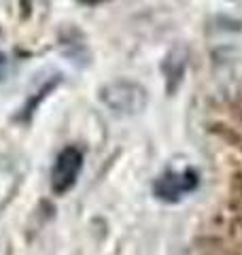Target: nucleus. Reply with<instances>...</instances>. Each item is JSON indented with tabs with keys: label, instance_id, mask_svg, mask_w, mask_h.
<instances>
[{
	"label": "nucleus",
	"instance_id": "f257e3e1",
	"mask_svg": "<svg viewBox=\"0 0 242 255\" xmlns=\"http://www.w3.org/2000/svg\"><path fill=\"white\" fill-rule=\"evenodd\" d=\"M100 100L117 115H136L147 107V90L127 79H117L100 90Z\"/></svg>",
	"mask_w": 242,
	"mask_h": 255
},
{
	"label": "nucleus",
	"instance_id": "f03ea898",
	"mask_svg": "<svg viewBox=\"0 0 242 255\" xmlns=\"http://www.w3.org/2000/svg\"><path fill=\"white\" fill-rule=\"evenodd\" d=\"M81 168H83V153L77 147L62 149L51 170V189L58 196H64L66 191H70L79 179Z\"/></svg>",
	"mask_w": 242,
	"mask_h": 255
},
{
	"label": "nucleus",
	"instance_id": "7ed1b4c3",
	"mask_svg": "<svg viewBox=\"0 0 242 255\" xmlns=\"http://www.w3.org/2000/svg\"><path fill=\"white\" fill-rule=\"evenodd\" d=\"M198 185V179L191 170L187 172H166L155 181V196L164 202H179Z\"/></svg>",
	"mask_w": 242,
	"mask_h": 255
},
{
	"label": "nucleus",
	"instance_id": "20e7f679",
	"mask_svg": "<svg viewBox=\"0 0 242 255\" xmlns=\"http://www.w3.org/2000/svg\"><path fill=\"white\" fill-rule=\"evenodd\" d=\"M4 68H6V58H4L2 53H0V77L4 75Z\"/></svg>",
	"mask_w": 242,
	"mask_h": 255
},
{
	"label": "nucleus",
	"instance_id": "39448f33",
	"mask_svg": "<svg viewBox=\"0 0 242 255\" xmlns=\"http://www.w3.org/2000/svg\"><path fill=\"white\" fill-rule=\"evenodd\" d=\"M83 2H100V0H83Z\"/></svg>",
	"mask_w": 242,
	"mask_h": 255
}]
</instances>
